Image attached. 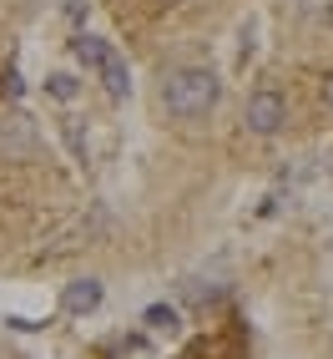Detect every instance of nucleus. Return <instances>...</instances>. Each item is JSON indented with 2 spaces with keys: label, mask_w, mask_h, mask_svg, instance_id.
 <instances>
[{
  "label": "nucleus",
  "mask_w": 333,
  "mask_h": 359,
  "mask_svg": "<svg viewBox=\"0 0 333 359\" xmlns=\"http://www.w3.org/2000/svg\"><path fill=\"white\" fill-rule=\"evenodd\" d=\"M162 107L182 116V122H192V116H207L218 107V76H212L207 66H177L162 76Z\"/></svg>",
  "instance_id": "nucleus-1"
},
{
  "label": "nucleus",
  "mask_w": 333,
  "mask_h": 359,
  "mask_svg": "<svg viewBox=\"0 0 333 359\" xmlns=\"http://www.w3.org/2000/svg\"><path fill=\"white\" fill-rule=\"evenodd\" d=\"M323 102H328V111H333V76H328V86H323Z\"/></svg>",
  "instance_id": "nucleus-8"
},
{
  "label": "nucleus",
  "mask_w": 333,
  "mask_h": 359,
  "mask_svg": "<svg viewBox=\"0 0 333 359\" xmlns=\"http://www.w3.org/2000/svg\"><path fill=\"white\" fill-rule=\"evenodd\" d=\"M106 51H111V46H106V41H97V36H81V41H76V56H81V66H86V71H101Z\"/></svg>",
  "instance_id": "nucleus-5"
},
{
  "label": "nucleus",
  "mask_w": 333,
  "mask_h": 359,
  "mask_svg": "<svg viewBox=\"0 0 333 359\" xmlns=\"http://www.w3.org/2000/svg\"><path fill=\"white\" fill-rule=\"evenodd\" d=\"M147 329H166V334H172L177 329V309L172 304H152L147 309Z\"/></svg>",
  "instance_id": "nucleus-6"
},
{
  "label": "nucleus",
  "mask_w": 333,
  "mask_h": 359,
  "mask_svg": "<svg viewBox=\"0 0 333 359\" xmlns=\"http://www.w3.org/2000/svg\"><path fill=\"white\" fill-rule=\"evenodd\" d=\"M97 304H101V283L97 278H76V283H66V294H61L66 314H91Z\"/></svg>",
  "instance_id": "nucleus-3"
},
{
  "label": "nucleus",
  "mask_w": 333,
  "mask_h": 359,
  "mask_svg": "<svg viewBox=\"0 0 333 359\" xmlns=\"http://www.w3.org/2000/svg\"><path fill=\"white\" fill-rule=\"evenodd\" d=\"M243 122L253 137H273L283 122H288V107H283L278 91H253L248 97V111H243Z\"/></svg>",
  "instance_id": "nucleus-2"
},
{
  "label": "nucleus",
  "mask_w": 333,
  "mask_h": 359,
  "mask_svg": "<svg viewBox=\"0 0 333 359\" xmlns=\"http://www.w3.org/2000/svg\"><path fill=\"white\" fill-rule=\"evenodd\" d=\"M45 91H51L56 102H71V97H76V76H66V71H56V76L45 81Z\"/></svg>",
  "instance_id": "nucleus-7"
},
{
  "label": "nucleus",
  "mask_w": 333,
  "mask_h": 359,
  "mask_svg": "<svg viewBox=\"0 0 333 359\" xmlns=\"http://www.w3.org/2000/svg\"><path fill=\"white\" fill-rule=\"evenodd\" d=\"M97 76L106 81V91H111L116 102H122L127 91H132V76H127V61L116 56V51H106V61H101V71H97Z\"/></svg>",
  "instance_id": "nucleus-4"
}]
</instances>
